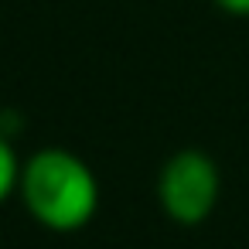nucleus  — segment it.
<instances>
[{
  "label": "nucleus",
  "mask_w": 249,
  "mask_h": 249,
  "mask_svg": "<svg viewBox=\"0 0 249 249\" xmlns=\"http://www.w3.org/2000/svg\"><path fill=\"white\" fill-rule=\"evenodd\" d=\"M21 167H24V164L18 160L11 140L0 133V205H4V201L21 188Z\"/></svg>",
  "instance_id": "nucleus-3"
},
{
  "label": "nucleus",
  "mask_w": 249,
  "mask_h": 249,
  "mask_svg": "<svg viewBox=\"0 0 249 249\" xmlns=\"http://www.w3.org/2000/svg\"><path fill=\"white\" fill-rule=\"evenodd\" d=\"M215 4L225 11V14H235V18H249V0H215Z\"/></svg>",
  "instance_id": "nucleus-4"
},
{
  "label": "nucleus",
  "mask_w": 249,
  "mask_h": 249,
  "mask_svg": "<svg viewBox=\"0 0 249 249\" xmlns=\"http://www.w3.org/2000/svg\"><path fill=\"white\" fill-rule=\"evenodd\" d=\"M222 195L218 164L201 150H178L157 178V198L171 222L178 225H201Z\"/></svg>",
  "instance_id": "nucleus-2"
},
{
  "label": "nucleus",
  "mask_w": 249,
  "mask_h": 249,
  "mask_svg": "<svg viewBox=\"0 0 249 249\" xmlns=\"http://www.w3.org/2000/svg\"><path fill=\"white\" fill-rule=\"evenodd\" d=\"M21 198L38 225L52 232H75L96 215L99 184L79 154L48 147L24 160Z\"/></svg>",
  "instance_id": "nucleus-1"
}]
</instances>
